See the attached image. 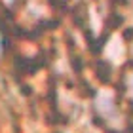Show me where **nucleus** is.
Returning a JSON list of instances; mask_svg holds the SVG:
<instances>
[{"instance_id":"obj_1","label":"nucleus","mask_w":133,"mask_h":133,"mask_svg":"<svg viewBox=\"0 0 133 133\" xmlns=\"http://www.w3.org/2000/svg\"><path fill=\"white\" fill-rule=\"evenodd\" d=\"M95 74H97V78H99L103 84H108V82H110V76H112V66H110V63L105 61V59L95 61Z\"/></svg>"},{"instance_id":"obj_2","label":"nucleus","mask_w":133,"mask_h":133,"mask_svg":"<svg viewBox=\"0 0 133 133\" xmlns=\"http://www.w3.org/2000/svg\"><path fill=\"white\" fill-rule=\"evenodd\" d=\"M50 4L55 11H65L69 8V0H50Z\"/></svg>"},{"instance_id":"obj_3","label":"nucleus","mask_w":133,"mask_h":133,"mask_svg":"<svg viewBox=\"0 0 133 133\" xmlns=\"http://www.w3.org/2000/svg\"><path fill=\"white\" fill-rule=\"evenodd\" d=\"M80 88H82V95L84 97H95V89L89 86L88 82H80Z\"/></svg>"},{"instance_id":"obj_4","label":"nucleus","mask_w":133,"mask_h":133,"mask_svg":"<svg viewBox=\"0 0 133 133\" xmlns=\"http://www.w3.org/2000/svg\"><path fill=\"white\" fill-rule=\"evenodd\" d=\"M124 38H125V40H131V38H133V27L129 29V31H124Z\"/></svg>"}]
</instances>
